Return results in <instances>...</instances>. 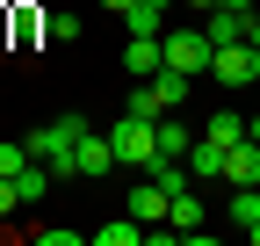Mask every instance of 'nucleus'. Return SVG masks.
I'll return each instance as SVG.
<instances>
[{
    "label": "nucleus",
    "instance_id": "7",
    "mask_svg": "<svg viewBox=\"0 0 260 246\" xmlns=\"http://www.w3.org/2000/svg\"><path fill=\"white\" fill-rule=\"evenodd\" d=\"M167 210H174V196L159 189L152 174L138 181V189H130V218H138V225H167Z\"/></svg>",
    "mask_w": 260,
    "mask_h": 246
},
{
    "label": "nucleus",
    "instance_id": "3",
    "mask_svg": "<svg viewBox=\"0 0 260 246\" xmlns=\"http://www.w3.org/2000/svg\"><path fill=\"white\" fill-rule=\"evenodd\" d=\"M210 80H217V87H253V80H260V51H253L246 37H239V44H217Z\"/></svg>",
    "mask_w": 260,
    "mask_h": 246
},
{
    "label": "nucleus",
    "instance_id": "15",
    "mask_svg": "<svg viewBox=\"0 0 260 246\" xmlns=\"http://www.w3.org/2000/svg\"><path fill=\"white\" fill-rule=\"evenodd\" d=\"M145 232H152V225L123 218V225H102V232H94V246H145Z\"/></svg>",
    "mask_w": 260,
    "mask_h": 246
},
{
    "label": "nucleus",
    "instance_id": "2",
    "mask_svg": "<svg viewBox=\"0 0 260 246\" xmlns=\"http://www.w3.org/2000/svg\"><path fill=\"white\" fill-rule=\"evenodd\" d=\"M109 138H116V160H123V167H152V152H159V123L123 109V116L109 123Z\"/></svg>",
    "mask_w": 260,
    "mask_h": 246
},
{
    "label": "nucleus",
    "instance_id": "26",
    "mask_svg": "<svg viewBox=\"0 0 260 246\" xmlns=\"http://www.w3.org/2000/svg\"><path fill=\"white\" fill-rule=\"evenodd\" d=\"M224 8H260V0H224Z\"/></svg>",
    "mask_w": 260,
    "mask_h": 246
},
{
    "label": "nucleus",
    "instance_id": "22",
    "mask_svg": "<svg viewBox=\"0 0 260 246\" xmlns=\"http://www.w3.org/2000/svg\"><path fill=\"white\" fill-rule=\"evenodd\" d=\"M15 210H22V189H15L8 174H0V218H15Z\"/></svg>",
    "mask_w": 260,
    "mask_h": 246
},
{
    "label": "nucleus",
    "instance_id": "5",
    "mask_svg": "<svg viewBox=\"0 0 260 246\" xmlns=\"http://www.w3.org/2000/svg\"><path fill=\"white\" fill-rule=\"evenodd\" d=\"M109 167H123V160H116V138H109V131H80V145H73V174L102 181Z\"/></svg>",
    "mask_w": 260,
    "mask_h": 246
},
{
    "label": "nucleus",
    "instance_id": "18",
    "mask_svg": "<svg viewBox=\"0 0 260 246\" xmlns=\"http://www.w3.org/2000/svg\"><path fill=\"white\" fill-rule=\"evenodd\" d=\"M44 246H94V232H73V225H37Z\"/></svg>",
    "mask_w": 260,
    "mask_h": 246
},
{
    "label": "nucleus",
    "instance_id": "19",
    "mask_svg": "<svg viewBox=\"0 0 260 246\" xmlns=\"http://www.w3.org/2000/svg\"><path fill=\"white\" fill-rule=\"evenodd\" d=\"M203 138H217V145H239V138H246V123H239V116H210V131H203Z\"/></svg>",
    "mask_w": 260,
    "mask_h": 246
},
{
    "label": "nucleus",
    "instance_id": "16",
    "mask_svg": "<svg viewBox=\"0 0 260 246\" xmlns=\"http://www.w3.org/2000/svg\"><path fill=\"white\" fill-rule=\"evenodd\" d=\"M130 116H152V123L167 116V102H159V87H152V80H138V95H130Z\"/></svg>",
    "mask_w": 260,
    "mask_h": 246
},
{
    "label": "nucleus",
    "instance_id": "10",
    "mask_svg": "<svg viewBox=\"0 0 260 246\" xmlns=\"http://www.w3.org/2000/svg\"><path fill=\"white\" fill-rule=\"evenodd\" d=\"M246 15H253V8H224V0H217V8L203 15V29H210V44H239V37H246Z\"/></svg>",
    "mask_w": 260,
    "mask_h": 246
},
{
    "label": "nucleus",
    "instance_id": "9",
    "mask_svg": "<svg viewBox=\"0 0 260 246\" xmlns=\"http://www.w3.org/2000/svg\"><path fill=\"white\" fill-rule=\"evenodd\" d=\"M224 152H232V145L195 138V145H188V174H195V181H224Z\"/></svg>",
    "mask_w": 260,
    "mask_h": 246
},
{
    "label": "nucleus",
    "instance_id": "14",
    "mask_svg": "<svg viewBox=\"0 0 260 246\" xmlns=\"http://www.w3.org/2000/svg\"><path fill=\"white\" fill-rule=\"evenodd\" d=\"M15 189H22V210H29V203H44V189H51V167H44V160H29V167L15 174Z\"/></svg>",
    "mask_w": 260,
    "mask_h": 246
},
{
    "label": "nucleus",
    "instance_id": "4",
    "mask_svg": "<svg viewBox=\"0 0 260 246\" xmlns=\"http://www.w3.org/2000/svg\"><path fill=\"white\" fill-rule=\"evenodd\" d=\"M159 44H167V66H181V73H210V58H217L210 29H174V37H159Z\"/></svg>",
    "mask_w": 260,
    "mask_h": 246
},
{
    "label": "nucleus",
    "instance_id": "17",
    "mask_svg": "<svg viewBox=\"0 0 260 246\" xmlns=\"http://www.w3.org/2000/svg\"><path fill=\"white\" fill-rule=\"evenodd\" d=\"M232 225H253L260 218V189H232V210H224Z\"/></svg>",
    "mask_w": 260,
    "mask_h": 246
},
{
    "label": "nucleus",
    "instance_id": "12",
    "mask_svg": "<svg viewBox=\"0 0 260 246\" xmlns=\"http://www.w3.org/2000/svg\"><path fill=\"white\" fill-rule=\"evenodd\" d=\"M159 15H167L159 0H130V8H123V29H130V37H159Z\"/></svg>",
    "mask_w": 260,
    "mask_h": 246
},
{
    "label": "nucleus",
    "instance_id": "21",
    "mask_svg": "<svg viewBox=\"0 0 260 246\" xmlns=\"http://www.w3.org/2000/svg\"><path fill=\"white\" fill-rule=\"evenodd\" d=\"M44 29H51V37H58V44H73V37H80V15H51Z\"/></svg>",
    "mask_w": 260,
    "mask_h": 246
},
{
    "label": "nucleus",
    "instance_id": "8",
    "mask_svg": "<svg viewBox=\"0 0 260 246\" xmlns=\"http://www.w3.org/2000/svg\"><path fill=\"white\" fill-rule=\"evenodd\" d=\"M123 66L138 73V80H152L159 66H167V44H159V37H130V44H123Z\"/></svg>",
    "mask_w": 260,
    "mask_h": 246
},
{
    "label": "nucleus",
    "instance_id": "6",
    "mask_svg": "<svg viewBox=\"0 0 260 246\" xmlns=\"http://www.w3.org/2000/svg\"><path fill=\"white\" fill-rule=\"evenodd\" d=\"M224 189H260V145L253 138H239L224 152Z\"/></svg>",
    "mask_w": 260,
    "mask_h": 246
},
{
    "label": "nucleus",
    "instance_id": "20",
    "mask_svg": "<svg viewBox=\"0 0 260 246\" xmlns=\"http://www.w3.org/2000/svg\"><path fill=\"white\" fill-rule=\"evenodd\" d=\"M22 167H29V145H0V174H8V181H15Z\"/></svg>",
    "mask_w": 260,
    "mask_h": 246
},
{
    "label": "nucleus",
    "instance_id": "24",
    "mask_svg": "<svg viewBox=\"0 0 260 246\" xmlns=\"http://www.w3.org/2000/svg\"><path fill=\"white\" fill-rule=\"evenodd\" d=\"M246 138H253V145H260V116H253V123H246Z\"/></svg>",
    "mask_w": 260,
    "mask_h": 246
},
{
    "label": "nucleus",
    "instance_id": "27",
    "mask_svg": "<svg viewBox=\"0 0 260 246\" xmlns=\"http://www.w3.org/2000/svg\"><path fill=\"white\" fill-rule=\"evenodd\" d=\"M188 8H203V15H210V8H217V0H188Z\"/></svg>",
    "mask_w": 260,
    "mask_h": 246
},
{
    "label": "nucleus",
    "instance_id": "13",
    "mask_svg": "<svg viewBox=\"0 0 260 246\" xmlns=\"http://www.w3.org/2000/svg\"><path fill=\"white\" fill-rule=\"evenodd\" d=\"M188 123H174V116H159V160H188Z\"/></svg>",
    "mask_w": 260,
    "mask_h": 246
},
{
    "label": "nucleus",
    "instance_id": "11",
    "mask_svg": "<svg viewBox=\"0 0 260 246\" xmlns=\"http://www.w3.org/2000/svg\"><path fill=\"white\" fill-rule=\"evenodd\" d=\"M203 218H210V210H203V196H195V189H181L174 196V210H167V225L188 239V232H203Z\"/></svg>",
    "mask_w": 260,
    "mask_h": 246
},
{
    "label": "nucleus",
    "instance_id": "1",
    "mask_svg": "<svg viewBox=\"0 0 260 246\" xmlns=\"http://www.w3.org/2000/svg\"><path fill=\"white\" fill-rule=\"evenodd\" d=\"M80 131H87V116H58V123H44V131H29L22 145H29V160H44L51 174H73V145H80Z\"/></svg>",
    "mask_w": 260,
    "mask_h": 246
},
{
    "label": "nucleus",
    "instance_id": "25",
    "mask_svg": "<svg viewBox=\"0 0 260 246\" xmlns=\"http://www.w3.org/2000/svg\"><path fill=\"white\" fill-rule=\"evenodd\" d=\"M246 239H253V246H260V218H253V225H246Z\"/></svg>",
    "mask_w": 260,
    "mask_h": 246
},
{
    "label": "nucleus",
    "instance_id": "23",
    "mask_svg": "<svg viewBox=\"0 0 260 246\" xmlns=\"http://www.w3.org/2000/svg\"><path fill=\"white\" fill-rule=\"evenodd\" d=\"M102 8H109V15H123V8H130V0H102Z\"/></svg>",
    "mask_w": 260,
    "mask_h": 246
}]
</instances>
